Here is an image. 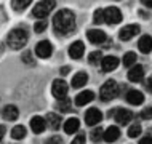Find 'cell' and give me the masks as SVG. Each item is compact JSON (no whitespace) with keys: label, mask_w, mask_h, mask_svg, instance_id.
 <instances>
[{"label":"cell","mask_w":152,"mask_h":144,"mask_svg":"<svg viewBox=\"0 0 152 144\" xmlns=\"http://www.w3.org/2000/svg\"><path fill=\"white\" fill-rule=\"evenodd\" d=\"M53 29L58 35H69L75 31V15L71 10H59L53 18Z\"/></svg>","instance_id":"obj_1"},{"label":"cell","mask_w":152,"mask_h":144,"mask_svg":"<svg viewBox=\"0 0 152 144\" xmlns=\"http://www.w3.org/2000/svg\"><path fill=\"white\" fill-rule=\"evenodd\" d=\"M27 39H29V34H27L26 29L16 27L8 34V47L11 50H21L24 45L27 43Z\"/></svg>","instance_id":"obj_2"},{"label":"cell","mask_w":152,"mask_h":144,"mask_svg":"<svg viewBox=\"0 0 152 144\" xmlns=\"http://www.w3.org/2000/svg\"><path fill=\"white\" fill-rule=\"evenodd\" d=\"M55 7H56L55 0H42V2H39L34 7V10H32V16H35L37 19H45L53 10H55Z\"/></svg>","instance_id":"obj_3"},{"label":"cell","mask_w":152,"mask_h":144,"mask_svg":"<svg viewBox=\"0 0 152 144\" xmlns=\"http://www.w3.org/2000/svg\"><path fill=\"white\" fill-rule=\"evenodd\" d=\"M118 94V85L115 80H107L104 85L101 86V93H99V98L102 101H112Z\"/></svg>","instance_id":"obj_4"},{"label":"cell","mask_w":152,"mask_h":144,"mask_svg":"<svg viewBox=\"0 0 152 144\" xmlns=\"http://www.w3.org/2000/svg\"><path fill=\"white\" fill-rule=\"evenodd\" d=\"M67 91H69V85L66 83L64 79H56L51 85V93L56 99H63V98L67 96Z\"/></svg>","instance_id":"obj_5"},{"label":"cell","mask_w":152,"mask_h":144,"mask_svg":"<svg viewBox=\"0 0 152 144\" xmlns=\"http://www.w3.org/2000/svg\"><path fill=\"white\" fill-rule=\"evenodd\" d=\"M120 21H122V11L117 7H107L104 10V23L114 26V24H118Z\"/></svg>","instance_id":"obj_6"},{"label":"cell","mask_w":152,"mask_h":144,"mask_svg":"<svg viewBox=\"0 0 152 144\" xmlns=\"http://www.w3.org/2000/svg\"><path fill=\"white\" fill-rule=\"evenodd\" d=\"M102 120V114H101V110L99 109H96V107H90L87 112H85V123H87L88 126H94V125H98Z\"/></svg>","instance_id":"obj_7"},{"label":"cell","mask_w":152,"mask_h":144,"mask_svg":"<svg viewBox=\"0 0 152 144\" xmlns=\"http://www.w3.org/2000/svg\"><path fill=\"white\" fill-rule=\"evenodd\" d=\"M35 53L39 58L47 59V58H50L51 53H53V45L48 42V40H42V42H39L35 45Z\"/></svg>","instance_id":"obj_8"},{"label":"cell","mask_w":152,"mask_h":144,"mask_svg":"<svg viewBox=\"0 0 152 144\" xmlns=\"http://www.w3.org/2000/svg\"><path fill=\"white\" fill-rule=\"evenodd\" d=\"M138 34H139V26H136V24H130V26H125V27L120 29L118 37H120V40L126 42V40H131L133 37H136Z\"/></svg>","instance_id":"obj_9"},{"label":"cell","mask_w":152,"mask_h":144,"mask_svg":"<svg viewBox=\"0 0 152 144\" xmlns=\"http://www.w3.org/2000/svg\"><path fill=\"white\" fill-rule=\"evenodd\" d=\"M87 37L93 45H101V43H104L106 40H107V37H106V34L101 31V29H90V31L87 32Z\"/></svg>","instance_id":"obj_10"},{"label":"cell","mask_w":152,"mask_h":144,"mask_svg":"<svg viewBox=\"0 0 152 144\" xmlns=\"http://www.w3.org/2000/svg\"><path fill=\"white\" fill-rule=\"evenodd\" d=\"M118 58H115V56H104L101 59V69L104 72H112V71H115L117 69V66H118Z\"/></svg>","instance_id":"obj_11"},{"label":"cell","mask_w":152,"mask_h":144,"mask_svg":"<svg viewBox=\"0 0 152 144\" xmlns=\"http://www.w3.org/2000/svg\"><path fill=\"white\" fill-rule=\"evenodd\" d=\"M83 53H85V45H83V42H80V40L74 42L71 47H69V56H71L72 59H80V58L83 56Z\"/></svg>","instance_id":"obj_12"},{"label":"cell","mask_w":152,"mask_h":144,"mask_svg":"<svg viewBox=\"0 0 152 144\" xmlns=\"http://www.w3.org/2000/svg\"><path fill=\"white\" fill-rule=\"evenodd\" d=\"M128 79L133 83H138V82H141L144 79V69H142V66H134V64L131 66L128 71Z\"/></svg>","instance_id":"obj_13"},{"label":"cell","mask_w":152,"mask_h":144,"mask_svg":"<svg viewBox=\"0 0 152 144\" xmlns=\"http://www.w3.org/2000/svg\"><path fill=\"white\" fill-rule=\"evenodd\" d=\"M31 128H32V131H34L35 134L43 133L45 128H47V118L39 117V115L32 117V120H31Z\"/></svg>","instance_id":"obj_14"},{"label":"cell","mask_w":152,"mask_h":144,"mask_svg":"<svg viewBox=\"0 0 152 144\" xmlns=\"http://www.w3.org/2000/svg\"><path fill=\"white\" fill-rule=\"evenodd\" d=\"M114 117H115L118 125H126V123L133 118V114H131V110H128V109H117L115 112H114Z\"/></svg>","instance_id":"obj_15"},{"label":"cell","mask_w":152,"mask_h":144,"mask_svg":"<svg viewBox=\"0 0 152 144\" xmlns=\"http://www.w3.org/2000/svg\"><path fill=\"white\" fill-rule=\"evenodd\" d=\"M126 101L133 106H139L144 102V94H142L139 90H128L126 93Z\"/></svg>","instance_id":"obj_16"},{"label":"cell","mask_w":152,"mask_h":144,"mask_svg":"<svg viewBox=\"0 0 152 144\" xmlns=\"http://www.w3.org/2000/svg\"><path fill=\"white\" fill-rule=\"evenodd\" d=\"M118 138H120V130H118V126H109V128H106L104 133H102V139H104L106 143H114V141H117Z\"/></svg>","instance_id":"obj_17"},{"label":"cell","mask_w":152,"mask_h":144,"mask_svg":"<svg viewBox=\"0 0 152 144\" xmlns=\"http://www.w3.org/2000/svg\"><path fill=\"white\" fill-rule=\"evenodd\" d=\"M93 98H94V93L91 90H85V91H80L75 96V104L77 106H85V104H88V102H91Z\"/></svg>","instance_id":"obj_18"},{"label":"cell","mask_w":152,"mask_h":144,"mask_svg":"<svg viewBox=\"0 0 152 144\" xmlns=\"http://www.w3.org/2000/svg\"><path fill=\"white\" fill-rule=\"evenodd\" d=\"M138 48L141 53H151L152 51V37L151 35H142L141 39L138 40Z\"/></svg>","instance_id":"obj_19"},{"label":"cell","mask_w":152,"mask_h":144,"mask_svg":"<svg viewBox=\"0 0 152 144\" xmlns=\"http://www.w3.org/2000/svg\"><path fill=\"white\" fill-rule=\"evenodd\" d=\"M79 128H80V122H79L77 117H71V118H67V120L64 122V131L67 134H74Z\"/></svg>","instance_id":"obj_20"},{"label":"cell","mask_w":152,"mask_h":144,"mask_svg":"<svg viewBox=\"0 0 152 144\" xmlns=\"http://www.w3.org/2000/svg\"><path fill=\"white\" fill-rule=\"evenodd\" d=\"M2 117L7 118V120H16V118L19 117V110L16 106H7V107H3L2 110Z\"/></svg>","instance_id":"obj_21"},{"label":"cell","mask_w":152,"mask_h":144,"mask_svg":"<svg viewBox=\"0 0 152 144\" xmlns=\"http://www.w3.org/2000/svg\"><path fill=\"white\" fill-rule=\"evenodd\" d=\"M87 82H88V75L85 72H77L75 75H74V79H72V86L74 88H82V86H85L87 85Z\"/></svg>","instance_id":"obj_22"},{"label":"cell","mask_w":152,"mask_h":144,"mask_svg":"<svg viewBox=\"0 0 152 144\" xmlns=\"http://www.w3.org/2000/svg\"><path fill=\"white\" fill-rule=\"evenodd\" d=\"M61 117L58 114H48L47 115V125L50 126L51 130H58L59 126H61Z\"/></svg>","instance_id":"obj_23"},{"label":"cell","mask_w":152,"mask_h":144,"mask_svg":"<svg viewBox=\"0 0 152 144\" xmlns=\"http://www.w3.org/2000/svg\"><path fill=\"white\" fill-rule=\"evenodd\" d=\"M56 109H58L59 112H69V110L72 109L71 99H69L67 96L63 98V99H58V102H56Z\"/></svg>","instance_id":"obj_24"},{"label":"cell","mask_w":152,"mask_h":144,"mask_svg":"<svg viewBox=\"0 0 152 144\" xmlns=\"http://www.w3.org/2000/svg\"><path fill=\"white\" fill-rule=\"evenodd\" d=\"M32 0H11V7L16 11H24L27 7L31 5Z\"/></svg>","instance_id":"obj_25"},{"label":"cell","mask_w":152,"mask_h":144,"mask_svg":"<svg viewBox=\"0 0 152 144\" xmlns=\"http://www.w3.org/2000/svg\"><path fill=\"white\" fill-rule=\"evenodd\" d=\"M136 59H138V56H136V53H133V51H128V53H125V56H123V66L125 67H131L134 63H136Z\"/></svg>","instance_id":"obj_26"},{"label":"cell","mask_w":152,"mask_h":144,"mask_svg":"<svg viewBox=\"0 0 152 144\" xmlns=\"http://www.w3.org/2000/svg\"><path fill=\"white\" fill-rule=\"evenodd\" d=\"M26 136V128L23 125H16L13 130H11V138L13 139H23Z\"/></svg>","instance_id":"obj_27"},{"label":"cell","mask_w":152,"mask_h":144,"mask_svg":"<svg viewBox=\"0 0 152 144\" xmlns=\"http://www.w3.org/2000/svg\"><path fill=\"white\" fill-rule=\"evenodd\" d=\"M101 59H102L101 51H93V53H90V56H88V63L93 64V66L101 64Z\"/></svg>","instance_id":"obj_28"},{"label":"cell","mask_w":152,"mask_h":144,"mask_svg":"<svg viewBox=\"0 0 152 144\" xmlns=\"http://www.w3.org/2000/svg\"><path fill=\"white\" fill-rule=\"evenodd\" d=\"M139 134H141V125H139V123H133L128 130V136L130 138H138Z\"/></svg>","instance_id":"obj_29"},{"label":"cell","mask_w":152,"mask_h":144,"mask_svg":"<svg viewBox=\"0 0 152 144\" xmlns=\"http://www.w3.org/2000/svg\"><path fill=\"white\" fill-rule=\"evenodd\" d=\"M102 133H104V131H101V128H94V130H91V133H90V139H91L93 143L101 141Z\"/></svg>","instance_id":"obj_30"},{"label":"cell","mask_w":152,"mask_h":144,"mask_svg":"<svg viewBox=\"0 0 152 144\" xmlns=\"http://www.w3.org/2000/svg\"><path fill=\"white\" fill-rule=\"evenodd\" d=\"M93 21L94 24H101V23H104V10H96L94 11V16H93Z\"/></svg>","instance_id":"obj_31"},{"label":"cell","mask_w":152,"mask_h":144,"mask_svg":"<svg viewBox=\"0 0 152 144\" xmlns=\"http://www.w3.org/2000/svg\"><path fill=\"white\" fill-rule=\"evenodd\" d=\"M45 29H47V21H45V19H40V21H37V23H35V26H34V31L37 32V34L43 32Z\"/></svg>","instance_id":"obj_32"},{"label":"cell","mask_w":152,"mask_h":144,"mask_svg":"<svg viewBox=\"0 0 152 144\" xmlns=\"http://www.w3.org/2000/svg\"><path fill=\"white\" fill-rule=\"evenodd\" d=\"M23 61H24L26 64H29V66H34V64H35V61H34V58H32V53H31V51H26V53H24V55H23Z\"/></svg>","instance_id":"obj_33"},{"label":"cell","mask_w":152,"mask_h":144,"mask_svg":"<svg viewBox=\"0 0 152 144\" xmlns=\"http://www.w3.org/2000/svg\"><path fill=\"white\" fill-rule=\"evenodd\" d=\"M139 117L144 118V120H149V118H152V106H149V107H146L144 110H142L141 114H139Z\"/></svg>","instance_id":"obj_34"},{"label":"cell","mask_w":152,"mask_h":144,"mask_svg":"<svg viewBox=\"0 0 152 144\" xmlns=\"http://www.w3.org/2000/svg\"><path fill=\"white\" fill-rule=\"evenodd\" d=\"M74 144H80V143H85V134H77L75 138H74Z\"/></svg>","instance_id":"obj_35"},{"label":"cell","mask_w":152,"mask_h":144,"mask_svg":"<svg viewBox=\"0 0 152 144\" xmlns=\"http://www.w3.org/2000/svg\"><path fill=\"white\" fill-rule=\"evenodd\" d=\"M139 144H152V136H146V138H142L141 141H139Z\"/></svg>","instance_id":"obj_36"},{"label":"cell","mask_w":152,"mask_h":144,"mask_svg":"<svg viewBox=\"0 0 152 144\" xmlns=\"http://www.w3.org/2000/svg\"><path fill=\"white\" fill-rule=\"evenodd\" d=\"M141 3L147 8H152V0H141Z\"/></svg>","instance_id":"obj_37"},{"label":"cell","mask_w":152,"mask_h":144,"mask_svg":"<svg viewBox=\"0 0 152 144\" xmlns=\"http://www.w3.org/2000/svg\"><path fill=\"white\" fill-rule=\"evenodd\" d=\"M146 85H147V88H149V91H152V75L149 77V79H147Z\"/></svg>","instance_id":"obj_38"},{"label":"cell","mask_w":152,"mask_h":144,"mask_svg":"<svg viewBox=\"0 0 152 144\" xmlns=\"http://www.w3.org/2000/svg\"><path fill=\"white\" fill-rule=\"evenodd\" d=\"M3 134H5V126H3V125H0V139L3 138Z\"/></svg>","instance_id":"obj_39"},{"label":"cell","mask_w":152,"mask_h":144,"mask_svg":"<svg viewBox=\"0 0 152 144\" xmlns=\"http://www.w3.org/2000/svg\"><path fill=\"white\" fill-rule=\"evenodd\" d=\"M61 141V138H58V136H56V138H51L50 139V143H59Z\"/></svg>","instance_id":"obj_40"},{"label":"cell","mask_w":152,"mask_h":144,"mask_svg":"<svg viewBox=\"0 0 152 144\" xmlns=\"http://www.w3.org/2000/svg\"><path fill=\"white\" fill-rule=\"evenodd\" d=\"M67 72H69V67H64V69H61V74H63V75H66Z\"/></svg>","instance_id":"obj_41"}]
</instances>
